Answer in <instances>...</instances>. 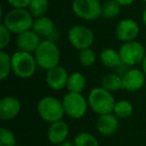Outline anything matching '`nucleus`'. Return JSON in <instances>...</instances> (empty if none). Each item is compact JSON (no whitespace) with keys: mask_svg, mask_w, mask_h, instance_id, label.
Segmentation results:
<instances>
[{"mask_svg":"<svg viewBox=\"0 0 146 146\" xmlns=\"http://www.w3.org/2000/svg\"><path fill=\"white\" fill-rule=\"evenodd\" d=\"M2 23L11 33L19 34L32 29L34 17L26 8H13L4 15Z\"/></svg>","mask_w":146,"mask_h":146,"instance_id":"obj_1","label":"nucleus"},{"mask_svg":"<svg viewBox=\"0 0 146 146\" xmlns=\"http://www.w3.org/2000/svg\"><path fill=\"white\" fill-rule=\"evenodd\" d=\"M37 65L45 70L58 66L60 61V51L53 40L44 39L40 42L34 52Z\"/></svg>","mask_w":146,"mask_h":146,"instance_id":"obj_2","label":"nucleus"},{"mask_svg":"<svg viewBox=\"0 0 146 146\" xmlns=\"http://www.w3.org/2000/svg\"><path fill=\"white\" fill-rule=\"evenodd\" d=\"M115 103V99L111 92L106 90L102 86L93 88L88 95L89 107L98 115L112 113Z\"/></svg>","mask_w":146,"mask_h":146,"instance_id":"obj_3","label":"nucleus"},{"mask_svg":"<svg viewBox=\"0 0 146 146\" xmlns=\"http://www.w3.org/2000/svg\"><path fill=\"white\" fill-rule=\"evenodd\" d=\"M12 72L23 79H27L34 75L36 71L37 62L32 53L25 51H17L11 56Z\"/></svg>","mask_w":146,"mask_h":146,"instance_id":"obj_4","label":"nucleus"},{"mask_svg":"<svg viewBox=\"0 0 146 146\" xmlns=\"http://www.w3.org/2000/svg\"><path fill=\"white\" fill-rule=\"evenodd\" d=\"M37 112L44 121L55 122L61 120L65 114L62 101L53 96H45L37 103Z\"/></svg>","mask_w":146,"mask_h":146,"instance_id":"obj_5","label":"nucleus"},{"mask_svg":"<svg viewBox=\"0 0 146 146\" xmlns=\"http://www.w3.org/2000/svg\"><path fill=\"white\" fill-rule=\"evenodd\" d=\"M65 114L73 119H80L85 115L88 107V101L81 93L68 91L62 99Z\"/></svg>","mask_w":146,"mask_h":146,"instance_id":"obj_6","label":"nucleus"},{"mask_svg":"<svg viewBox=\"0 0 146 146\" xmlns=\"http://www.w3.org/2000/svg\"><path fill=\"white\" fill-rule=\"evenodd\" d=\"M102 3L99 0H73L74 14L83 20L93 21L101 17Z\"/></svg>","mask_w":146,"mask_h":146,"instance_id":"obj_7","label":"nucleus"},{"mask_svg":"<svg viewBox=\"0 0 146 146\" xmlns=\"http://www.w3.org/2000/svg\"><path fill=\"white\" fill-rule=\"evenodd\" d=\"M68 41L74 48L83 50L90 48L94 42V33L89 27L84 25H74L68 30Z\"/></svg>","mask_w":146,"mask_h":146,"instance_id":"obj_8","label":"nucleus"},{"mask_svg":"<svg viewBox=\"0 0 146 146\" xmlns=\"http://www.w3.org/2000/svg\"><path fill=\"white\" fill-rule=\"evenodd\" d=\"M119 54L122 63L126 65H136L142 62L146 55L144 46L136 40L124 42L120 47Z\"/></svg>","mask_w":146,"mask_h":146,"instance_id":"obj_9","label":"nucleus"},{"mask_svg":"<svg viewBox=\"0 0 146 146\" xmlns=\"http://www.w3.org/2000/svg\"><path fill=\"white\" fill-rule=\"evenodd\" d=\"M139 30V25L134 19H123L116 26V36L122 42L133 41L137 38Z\"/></svg>","mask_w":146,"mask_h":146,"instance_id":"obj_10","label":"nucleus"},{"mask_svg":"<svg viewBox=\"0 0 146 146\" xmlns=\"http://www.w3.org/2000/svg\"><path fill=\"white\" fill-rule=\"evenodd\" d=\"M145 73L139 69L132 68L122 76V89L134 92L141 89L145 84Z\"/></svg>","mask_w":146,"mask_h":146,"instance_id":"obj_11","label":"nucleus"},{"mask_svg":"<svg viewBox=\"0 0 146 146\" xmlns=\"http://www.w3.org/2000/svg\"><path fill=\"white\" fill-rule=\"evenodd\" d=\"M69 74L63 67L56 66L47 70L45 81L49 88L53 90H61L66 87Z\"/></svg>","mask_w":146,"mask_h":146,"instance_id":"obj_12","label":"nucleus"},{"mask_svg":"<svg viewBox=\"0 0 146 146\" xmlns=\"http://www.w3.org/2000/svg\"><path fill=\"white\" fill-rule=\"evenodd\" d=\"M40 38L41 37L33 29H29V30L17 34L16 45L19 50L33 53L36 51L37 47L40 44Z\"/></svg>","mask_w":146,"mask_h":146,"instance_id":"obj_13","label":"nucleus"},{"mask_svg":"<svg viewBox=\"0 0 146 146\" xmlns=\"http://www.w3.org/2000/svg\"><path fill=\"white\" fill-rule=\"evenodd\" d=\"M21 110V103L14 96H5L0 100V119L8 121L15 118Z\"/></svg>","mask_w":146,"mask_h":146,"instance_id":"obj_14","label":"nucleus"},{"mask_svg":"<svg viewBox=\"0 0 146 146\" xmlns=\"http://www.w3.org/2000/svg\"><path fill=\"white\" fill-rule=\"evenodd\" d=\"M118 127H119L118 117L113 112L99 115V117L96 120V129L101 135H112L117 131Z\"/></svg>","mask_w":146,"mask_h":146,"instance_id":"obj_15","label":"nucleus"},{"mask_svg":"<svg viewBox=\"0 0 146 146\" xmlns=\"http://www.w3.org/2000/svg\"><path fill=\"white\" fill-rule=\"evenodd\" d=\"M32 29L40 37L45 39H50V40H53V35L56 34L55 24L53 20L50 17L45 16V15L34 19Z\"/></svg>","mask_w":146,"mask_h":146,"instance_id":"obj_16","label":"nucleus"},{"mask_svg":"<svg viewBox=\"0 0 146 146\" xmlns=\"http://www.w3.org/2000/svg\"><path fill=\"white\" fill-rule=\"evenodd\" d=\"M69 134V127L64 121L52 122L47 130V137L52 144H61L66 141Z\"/></svg>","mask_w":146,"mask_h":146,"instance_id":"obj_17","label":"nucleus"},{"mask_svg":"<svg viewBox=\"0 0 146 146\" xmlns=\"http://www.w3.org/2000/svg\"><path fill=\"white\" fill-rule=\"evenodd\" d=\"M100 61L104 66L108 68L118 67L122 63L119 52L112 48H105L100 53Z\"/></svg>","mask_w":146,"mask_h":146,"instance_id":"obj_18","label":"nucleus"},{"mask_svg":"<svg viewBox=\"0 0 146 146\" xmlns=\"http://www.w3.org/2000/svg\"><path fill=\"white\" fill-rule=\"evenodd\" d=\"M86 86V79L84 75L80 72H73L69 74L66 88L70 92H78L81 93Z\"/></svg>","mask_w":146,"mask_h":146,"instance_id":"obj_19","label":"nucleus"},{"mask_svg":"<svg viewBox=\"0 0 146 146\" xmlns=\"http://www.w3.org/2000/svg\"><path fill=\"white\" fill-rule=\"evenodd\" d=\"M101 86L110 92L122 89V77L114 73H108L102 77Z\"/></svg>","mask_w":146,"mask_h":146,"instance_id":"obj_20","label":"nucleus"},{"mask_svg":"<svg viewBox=\"0 0 146 146\" xmlns=\"http://www.w3.org/2000/svg\"><path fill=\"white\" fill-rule=\"evenodd\" d=\"M121 5L115 0H107L102 3L101 8V17L104 19H112L119 15Z\"/></svg>","mask_w":146,"mask_h":146,"instance_id":"obj_21","label":"nucleus"},{"mask_svg":"<svg viewBox=\"0 0 146 146\" xmlns=\"http://www.w3.org/2000/svg\"><path fill=\"white\" fill-rule=\"evenodd\" d=\"M49 9V1L48 0H31L30 4L28 6V10L33 15L34 18L43 16L46 14Z\"/></svg>","mask_w":146,"mask_h":146,"instance_id":"obj_22","label":"nucleus"},{"mask_svg":"<svg viewBox=\"0 0 146 146\" xmlns=\"http://www.w3.org/2000/svg\"><path fill=\"white\" fill-rule=\"evenodd\" d=\"M113 113L118 118L125 119V118H128L132 115V113H133V105L127 100H120V101L115 103Z\"/></svg>","mask_w":146,"mask_h":146,"instance_id":"obj_23","label":"nucleus"},{"mask_svg":"<svg viewBox=\"0 0 146 146\" xmlns=\"http://www.w3.org/2000/svg\"><path fill=\"white\" fill-rule=\"evenodd\" d=\"M12 71L11 56L4 50L0 51V79L4 80Z\"/></svg>","mask_w":146,"mask_h":146,"instance_id":"obj_24","label":"nucleus"},{"mask_svg":"<svg viewBox=\"0 0 146 146\" xmlns=\"http://www.w3.org/2000/svg\"><path fill=\"white\" fill-rule=\"evenodd\" d=\"M75 146H99L98 140L94 135L88 132H80L75 136L74 141Z\"/></svg>","mask_w":146,"mask_h":146,"instance_id":"obj_25","label":"nucleus"},{"mask_svg":"<svg viewBox=\"0 0 146 146\" xmlns=\"http://www.w3.org/2000/svg\"><path fill=\"white\" fill-rule=\"evenodd\" d=\"M78 58H79V62L82 66L90 67L95 63L96 55L91 48H86L83 50H80Z\"/></svg>","mask_w":146,"mask_h":146,"instance_id":"obj_26","label":"nucleus"},{"mask_svg":"<svg viewBox=\"0 0 146 146\" xmlns=\"http://www.w3.org/2000/svg\"><path fill=\"white\" fill-rule=\"evenodd\" d=\"M0 146H16V137L11 130L0 128Z\"/></svg>","mask_w":146,"mask_h":146,"instance_id":"obj_27","label":"nucleus"},{"mask_svg":"<svg viewBox=\"0 0 146 146\" xmlns=\"http://www.w3.org/2000/svg\"><path fill=\"white\" fill-rule=\"evenodd\" d=\"M10 33L11 32L3 23L0 25V48H1V50H4L5 47L8 46V44L10 43Z\"/></svg>","mask_w":146,"mask_h":146,"instance_id":"obj_28","label":"nucleus"},{"mask_svg":"<svg viewBox=\"0 0 146 146\" xmlns=\"http://www.w3.org/2000/svg\"><path fill=\"white\" fill-rule=\"evenodd\" d=\"M7 2L13 8H28L31 0H7Z\"/></svg>","mask_w":146,"mask_h":146,"instance_id":"obj_29","label":"nucleus"},{"mask_svg":"<svg viewBox=\"0 0 146 146\" xmlns=\"http://www.w3.org/2000/svg\"><path fill=\"white\" fill-rule=\"evenodd\" d=\"M115 1H117L121 6H129L135 0H115Z\"/></svg>","mask_w":146,"mask_h":146,"instance_id":"obj_30","label":"nucleus"},{"mask_svg":"<svg viewBox=\"0 0 146 146\" xmlns=\"http://www.w3.org/2000/svg\"><path fill=\"white\" fill-rule=\"evenodd\" d=\"M59 146H75V145H74V143H71L69 141H64L61 144H59Z\"/></svg>","mask_w":146,"mask_h":146,"instance_id":"obj_31","label":"nucleus"},{"mask_svg":"<svg viewBox=\"0 0 146 146\" xmlns=\"http://www.w3.org/2000/svg\"><path fill=\"white\" fill-rule=\"evenodd\" d=\"M142 21H143L144 25L146 26V7L144 8L143 12H142Z\"/></svg>","mask_w":146,"mask_h":146,"instance_id":"obj_32","label":"nucleus"},{"mask_svg":"<svg viewBox=\"0 0 146 146\" xmlns=\"http://www.w3.org/2000/svg\"><path fill=\"white\" fill-rule=\"evenodd\" d=\"M142 68H143V72L145 73V75H146V55H145V57H144L143 61H142Z\"/></svg>","mask_w":146,"mask_h":146,"instance_id":"obj_33","label":"nucleus"},{"mask_svg":"<svg viewBox=\"0 0 146 146\" xmlns=\"http://www.w3.org/2000/svg\"><path fill=\"white\" fill-rule=\"evenodd\" d=\"M141 1H143V2H145V3H146V0H141Z\"/></svg>","mask_w":146,"mask_h":146,"instance_id":"obj_34","label":"nucleus"},{"mask_svg":"<svg viewBox=\"0 0 146 146\" xmlns=\"http://www.w3.org/2000/svg\"><path fill=\"white\" fill-rule=\"evenodd\" d=\"M16 146H17V145H16Z\"/></svg>","mask_w":146,"mask_h":146,"instance_id":"obj_35","label":"nucleus"}]
</instances>
